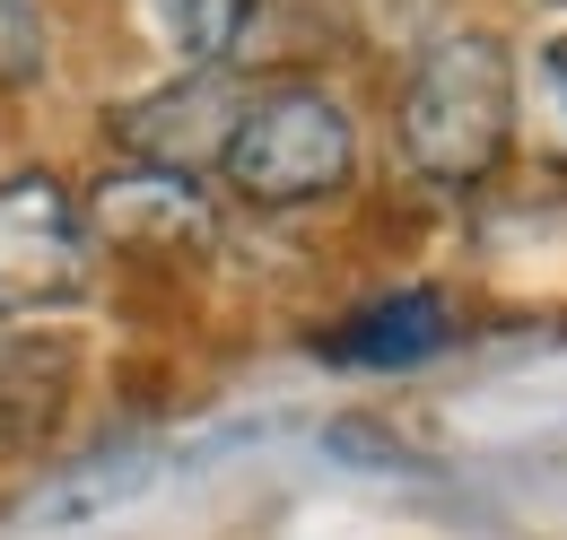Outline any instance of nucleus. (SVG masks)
I'll return each mask as SVG.
<instances>
[{
  "mask_svg": "<svg viewBox=\"0 0 567 540\" xmlns=\"http://www.w3.org/2000/svg\"><path fill=\"white\" fill-rule=\"evenodd\" d=\"M87 270H96V245H87V218H79L62 175L0 184V305L9 314L71 305L87 288Z\"/></svg>",
  "mask_w": 567,
  "mask_h": 540,
  "instance_id": "7ed1b4c3",
  "label": "nucleus"
},
{
  "mask_svg": "<svg viewBox=\"0 0 567 540\" xmlns=\"http://www.w3.org/2000/svg\"><path fill=\"white\" fill-rule=\"evenodd\" d=\"M218 175L236 184V201H254V209H315L358 175V132H350L332 87L288 79V87L245 96L236 132L218 148Z\"/></svg>",
  "mask_w": 567,
  "mask_h": 540,
  "instance_id": "f03ea898",
  "label": "nucleus"
},
{
  "mask_svg": "<svg viewBox=\"0 0 567 540\" xmlns=\"http://www.w3.org/2000/svg\"><path fill=\"white\" fill-rule=\"evenodd\" d=\"M236 114H245V96L218 70H184L175 87H157V96L114 114V148L132 166H157V175H202V166H218Z\"/></svg>",
  "mask_w": 567,
  "mask_h": 540,
  "instance_id": "39448f33",
  "label": "nucleus"
},
{
  "mask_svg": "<svg viewBox=\"0 0 567 540\" xmlns=\"http://www.w3.org/2000/svg\"><path fill=\"white\" fill-rule=\"evenodd\" d=\"M445 340H454V305L436 288H402V297L350 314L341 332L323 340V357L332 366H420L427 349H445Z\"/></svg>",
  "mask_w": 567,
  "mask_h": 540,
  "instance_id": "423d86ee",
  "label": "nucleus"
},
{
  "mask_svg": "<svg viewBox=\"0 0 567 540\" xmlns=\"http://www.w3.org/2000/svg\"><path fill=\"white\" fill-rule=\"evenodd\" d=\"M254 9H262V0H141L148 35H157L166 53H184L193 70H218V62H227V53L245 44Z\"/></svg>",
  "mask_w": 567,
  "mask_h": 540,
  "instance_id": "0eeeda50",
  "label": "nucleus"
},
{
  "mask_svg": "<svg viewBox=\"0 0 567 540\" xmlns=\"http://www.w3.org/2000/svg\"><path fill=\"white\" fill-rule=\"evenodd\" d=\"M44 18L27 9V0H0V87H27L35 70H44Z\"/></svg>",
  "mask_w": 567,
  "mask_h": 540,
  "instance_id": "1a4fd4ad",
  "label": "nucleus"
},
{
  "mask_svg": "<svg viewBox=\"0 0 567 540\" xmlns=\"http://www.w3.org/2000/svg\"><path fill=\"white\" fill-rule=\"evenodd\" d=\"M506 148H515V53L481 27L436 35L402 87V157L427 184L472 193L497 175Z\"/></svg>",
  "mask_w": 567,
  "mask_h": 540,
  "instance_id": "f257e3e1",
  "label": "nucleus"
},
{
  "mask_svg": "<svg viewBox=\"0 0 567 540\" xmlns=\"http://www.w3.org/2000/svg\"><path fill=\"white\" fill-rule=\"evenodd\" d=\"M114 253H148V262H193L218 245V218H210V193L193 175H157V166H114L87 209H79Z\"/></svg>",
  "mask_w": 567,
  "mask_h": 540,
  "instance_id": "20e7f679",
  "label": "nucleus"
},
{
  "mask_svg": "<svg viewBox=\"0 0 567 540\" xmlns=\"http://www.w3.org/2000/svg\"><path fill=\"white\" fill-rule=\"evenodd\" d=\"M515 114H533L542 157H559V166H567V35H559V44H542L533 70H515Z\"/></svg>",
  "mask_w": 567,
  "mask_h": 540,
  "instance_id": "6e6552de",
  "label": "nucleus"
},
{
  "mask_svg": "<svg viewBox=\"0 0 567 540\" xmlns=\"http://www.w3.org/2000/svg\"><path fill=\"white\" fill-rule=\"evenodd\" d=\"M550 9H559V18H567V0H550Z\"/></svg>",
  "mask_w": 567,
  "mask_h": 540,
  "instance_id": "9d476101",
  "label": "nucleus"
}]
</instances>
